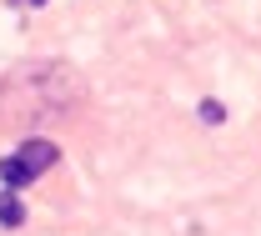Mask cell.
<instances>
[{"label":"cell","instance_id":"6","mask_svg":"<svg viewBox=\"0 0 261 236\" xmlns=\"http://www.w3.org/2000/svg\"><path fill=\"white\" fill-rule=\"evenodd\" d=\"M31 5H45V0H31Z\"/></svg>","mask_w":261,"mask_h":236},{"label":"cell","instance_id":"2","mask_svg":"<svg viewBox=\"0 0 261 236\" xmlns=\"http://www.w3.org/2000/svg\"><path fill=\"white\" fill-rule=\"evenodd\" d=\"M15 156L25 161L31 176H40V171H50L56 161H61V146H56V141H45V136H35V141H20V151H15Z\"/></svg>","mask_w":261,"mask_h":236},{"label":"cell","instance_id":"5","mask_svg":"<svg viewBox=\"0 0 261 236\" xmlns=\"http://www.w3.org/2000/svg\"><path fill=\"white\" fill-rule=\"evenodd\" d=\"M196 116H201L206 126H221V121H226V106H221V101H201V106H196Z\"/></svg>","mask_w":261,"mask_h":236},{"label":"cell","instance_id":"3","mask_svg":"<svg viewBox=\"0 0 261 236\" xmlns=\"http://www.w3.org/2000/svg\"><path fill=\"white\" fill-rule=\"evenodd\" d=\"M31 181L35 176L25 171L20 156H0V186H5V191H20V186H31Z\"/></svg>","mask_w":261,"mask_h":236},{"label":"cell","instance_id":"4","mask_svg":"<svg viewBox=\"0 0 261 236\" xmlns=\"http://www.w3.org/2000/svg\"><path fill=\"white\" fill-rule=\"evenodd\" d=\"M0 226H25V201H20V191H0Z\"/></svg>","mask_w":261,"mask_h":236},{"label":"cell","instance_id":"1","mask_svg":"<svg viewBox=\"0 0 261 236\" xmlns=\"http://www.w3.org/2000/svg\"><path fill=\"white\" fill-rule=\"evenodd\" d=\"M75 91L81 86L61 66H31L10 75L0 101H5V111H20V116H56V111H65V101H75Z\"/></svg>","mask_w":261,"mask_h":236}]
</instances>
